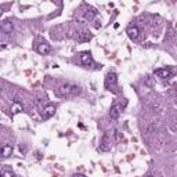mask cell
Returning <instances> with one entry per match:
<instances>
[{
	"mask_svg": "<svg viewBox=\"0 0 177 177\" xmlns=\"http://www.w3.org/2000/svg\"><path fill=\"white\" fill-rule=\"evenodd\" d=\"M82 88L79 86H72V85H62L54 91L57 97H69V96H77L80 94Z\"/></svg>",
	"mask_w": 177,
	"mask_h": 177,
	"instance_id": "obj_1",
	"label": "cell"
},
{
	"mask_svg": "<svg viewBox=\"0 0 177 177\" xmlns=\"http://www.w3.org/2000/svg\"><path fill=\"white\" fill-rule=\"evenodd\" d=\"M105 87L108 90L113 91V93H119V87H118V76L115 72H108L105 76Z\"/></svg>",
	"mask_w": 177,
	"mask_h": 177,
	"instance_id": "obj_2",
	"label": "cell"
},
{
	"mask_svg": "<svg viewBox=\"0 0 177 177\" xmlns=\"http://www.w3.org/2000/svg\"><path fill=\"white\" fill-rule=\"evenodd\" d=\"M13 22L8 21V19H4V21L0 24V29H2L3 33H6V35H8V33L13 32Z\"/></svg>",
	"mask_w": 177,
	"mask_h": 177,
	"instance_id": "obj_3",
	"label": "cell"
},
{
	"mask_svg": "<svg viewBox=\"0 0 177 177\" xmlns=\"http://www.w3.org/2000/svg\"><path fill=\"white\" fill-rule=\"evenodd\" d=\"M155 75H156V76H159V77H170L171 76V69L169 68V66L155 69Z\"/></svg>",
	"mask_w": 177,
	"mask_h": 177,
	"instance_id": "obj_4",
	"label": "cell"
},
{
	"mask_svg": "<svg viewBox=\"0 0 177 177\" xmlns=\"http://www.w3.org/2000/svg\"><path fill=\"white\" fill-rule=\"evenodd\" d=\"M120 112H122V107H120V105H119V104H113L112 107H111V109H109L111 119H118L119 115H120Z\"/></svg>",
	"mask_w": 177,
	"mask_h": 177,
	"instance_id": "obj_5",
	"label": "cell"
},
{
	"mask_svg": "<svg viewBox=\"0 0 177 177\" xmlns=\"http://www.w3.org/2000/svg\"><path fill=\"white\" fill-rule=\"evenodd\" d=\"M149 109H151L152 113H156V115H159V113H162V111H163V104L156 100V101H154V102L151 104Z\"/></svg>",
	"mask_w": 177,
	"mask_h": 177,
	"instance_id": "obj_6",
	"label": "cell"
},
{
	"mask_svg": "<svg viewBox=\"0 0 177 177\" xmlns=\"http://www.w3.org/2000/svg\"><path fill=\"white\" fill-rule=\"evenodd\" d=\"M36 50H37L39 54L47 55V54H50V51H51V47H50V44H47V43H40V44H37Z\"/></svg>",
	"mask_w": 177,
	"mask_h": 177,
	"instance_id": "obj_7",
	"label": "cell"
},
{
	"mask_svg": "<svg viewBox=\"0 0 177 177\" xmlns=\"http://www.w3.org/2000/svg\"><path fill=\"white\" fill-rule=\"evenodd\" d=\"M127 36H129L132 40H137L138 39V35H140V30H138L137 26H130L127 28Z\"/></svg>",
	"mask_w": 177,
	"mask_h": 177,
	"instance_id": "obj_8",
	"label": "cell"
},
{
	"mask_svg": "<svg viewBox=\"0 0 177 177\" xmlns=\"http://www.w3.org/2000/svg\"><path fill=\"white\" fill-rule=\"evenodd\" d=\"M54 113H55V107H54V105H47V107L43 109V119L51 118Z\"/></svg>",
	"mask_w": 177,
	"mask_h": 177,
	"instance_id": "obj_9",
	"label": "cell"
},
{
	"mask_svg": "<svg viewBox=\"0 0 177 177\" xmlns=\"http://www.w3.org/2000/svg\"><path fill=\"white\" fill-rule=\"evenodd\" d=\"M80 61H82L83 65H90V64L93 62V60H91V54L87 53V51L82 53V54H80Z\"/></svg>",
	"mask_w": 177,
	"mask_h": 177,
	"instance_id": "obj_10",
	"label": "cell"
},
{
	"mask_svg": "<svg viewBox=\"0 0 177 177\" xmlns=\"http://www.w3.org/2000/svg\"><path fill=\"white\" fill-rule=\"evenodd\" d=\"M100 148H101L102 151H108V149L111 148V144H109V138H108V134H105L104 137H102V140H101V145H100Z\"/></svg>",
	"mask_w": 177,
	"mask_h": 177,
	"instance_id": "obj_11",
	"label": "cell"
},
{
	"mask_svg": "<svg viewBox=\"0 0 177 177\" xmlns=\"http://www.w3.org/2000/svg\"><path fill=\"white\" fill-rule=\"evenodd\" d=\"M21 111H24V107H22L21 102L14 101L13 104H11V113H18V112H21Z\"/></svg>",
	"mask_w": 177,
	"mask_h": 177,
	"instance_id": "obj_12",
	"label": "cell"
},
{
	"mask_svg": "<svg viewBox=\"0 0 177 177\" xmlns=\"http://www.w3.org/2000/svg\"><path fill=\"white\" fill-rule=\"evenodd\" d=\"M11 152H13V147L11 145H7V144H6V145L2 147V156L3 158H8L11 155Z\"/></svg>",
	"mask_w": 177,
	"mask_h": 177,
	"instance_id": "obj_13",
	"label": "cell"
},
{
	"mask_svg": "<svg viewBox=\"0 0 177 177\" xmlns=\"http://www.w3.org/2000/svg\"><path fill=\"white\" fill-rule=\"evenodd\" d=\"M174 37H176V33H174L173 28H169L167 32H166V36H165V41L170 43V41H173V40H174Z\"/></svg>",
	"mask_w": 177,
	"mask_h": 177,
	"instance_id": "obj_14",
	"label": "cell"
},
{
	"mask_svg": "<svg viewBox=\"0 0 177 177\" xmlns=\"http://www.w3.org/2000/svg\"><path fill=\"white\" fill-rule=\"evenodd\" d=\"M76 39H77V41H88L91 39V35L90 33L82 32V33H79V35L76 36Z\"/></svg>",
	"mask_w": 177,
	"mask_h": 177,
	"instance_id": "obj_15",
	"label": "cell"
},
{
	"mask_svg": "<svg viewBox=\"0 0 177 177\" xmlns=\"http://www.w3.org/2000/svg\"><path fill=\"white\" fill-rule=\"evenodd\" d=\"M96 18V11L94 10H87L85 13V19H87V21H91V19Z\"/></svg>",
	"mask_w": 177,
	"mask_h": 177,
	"instance_id": "obj_16",
	"label": "cell"
},
{
	"mask_svg": "<svg viewBox=\"0 0 177 177\" xmlns=\"http://www.w3.org/2000/svg\"><path fill=\"white\" fill-rule=\"evenodd\" d=\"M2 177H14V173L11 170H3L2 171Z\"/></svg>",
	"mask_w": 177,
	"mask_h": 177,
	"instance_id": "obj_17",
	"label": "cell"
},
{
	"mask_svg": "<svg viewBox=\"0 0 177 177\" xmlns=\"http://www.w3.org/2000/svg\"><path fill=\"white\" fill-rule=\"evenodd\" d=\"M158 129H159V124L155 123V122H154V123H151V126H149V130H151V132H154V130H158Z\"/></svg>",
	"mask_w": 177,
	"mask_h": 177,
	"instance_id": "obj_18",
	"label": "cell"
},
{
	"mask_svg": "<svg viewBox=\"0 0 177 177\" xmlns=\"http://www.w3.org/2000/svg\"><path fill=\"white\" fill-rule=\"evenodd\" d=\"M145 85L148 86V87H152V86H154V82H152V77H147Z\"/></svg>",
	"mask_w": 177,
	"mask_h": 177,
	"instance_id": "obj_19",
	"label": "cell"
},
{
	"mask_svg": "<svg viewBox=\"0 0 177 177\" xmlns=\"http://www.w3.org/2000/svg\"><path fill=\"white\" fill-rule=\"evenodd\" d=\"M72 177H85V176H83V174H80V173H76V174H73Z\"/></svg>",
	"mask_w": 177,
	"mask_h": 177,
	"instance_id": "obj_20",
	"label": "cell"
},
{
	"mask_svg": "<svg viewBox=\"0 0 177 177\" xmlns=\"http://www.w3.org/2000/svg\"><path fill=\"white\" fill-rule=\"evenodd\" d=\"M19 151H21V152H25V147H22V145H19Z\"/></svg>",
	"mask_w": 177,
	"mask_h": 177,
	"instance_id": "obj_21",
	"label": "cell"
},
{
	"mask_svg": "<svg viewBox=\"0 0 177 177\" xmlns=\"http://www.w3.org/2000/svg\"><path fill=\"white\" fill-rule=\"evenodd\" d=\"M148 177H152V176H148Z\"/></svg>",
	"mask_w": 177,
	"mask_h": 177,
	"instance_id": "obj_22",
	"label": "cell"
}]
</instances>
